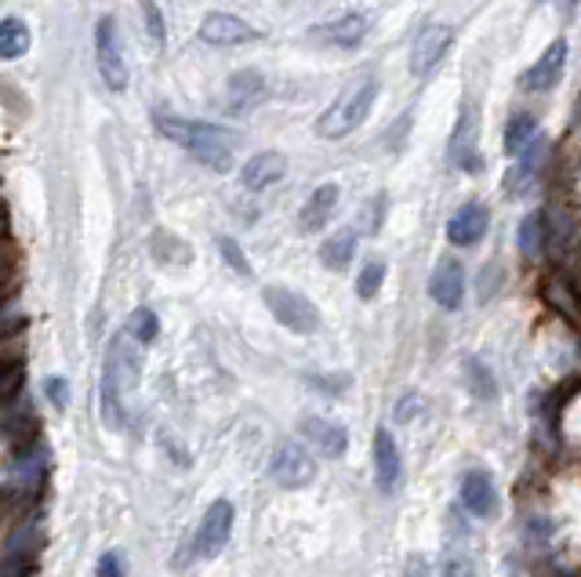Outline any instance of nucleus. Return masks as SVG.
<instances>
[{"label":"nucleus","mask_w":581,"mask_h":577,"mask_svg":"<svg viewBox=\"0 0 581 577\" xmlns=\"http://www.w3.org/2000/svg\"><path fill=\"white\" fill-rule=\"evenodd\" d=\"M153 124H156V131L164 134V139L186 145V150L197 156L200 164H208L211 171H229V167H233V150L240 145L237 131L218 128V124H197V120L164 117V113H156Z\"/></svg>","instance_id":"obj_1"},{"label":"nucleus","mask_w":581,"mask_h":577,"mask_svg":"<svg viewBox=\"0 0 581 577\" xmlns=\"http://www.w3.org/2000/svg\"><path fill=\"white\" fill-rule=\"evenodd\" d=\"M139 352V341L128 335H117L113 346H109L106 356V374H102V403H106V422L109 425H124V389L131 382H139V371H142V356Z\"/></svg>","instance_id":"obj_2"},{"label":"nucleus","mask_w":581,"mask_h":577,"mask_svg":"<svg viewBox=\"0 0 581 577\" xmlns=\"http://www.w3.org/2000/svg\"><path fill=\"white\" fill-rule=\"evenodd\" d=\"M374 95H379V80L368 77V80H360L353 84L349 91H342V98L327 109V113L317 120V134L320 139H346V134H353L363 120H368L371 113V106H374Z\"/></svg>","instance_id":"obj_3"},{"label":"nucleus","mask_w":581,"mask_h":577,"mask_svg":"<svg viewBox=\"0 0 581 577\" xmlns=\"http://www.w3.org/2000/svg\"><path fill=\"white\" fill-rule=\"evenodd\" d=\"M265 305H270V313L281 320L287 330H295V335H313V330L320 327V313L317 305L309 298H302L298 291H287V287H265L262 291Z\"/></svg>","instance_id":"obj_4"},{"label":"nucleus","mask_w":581,"mask_h":577,"mask_svg":"<svg viewBox=\"0 0 581 577\" xmlns=\"http://www.w3.org/2000/svg\"><path fill=\"white\" fill-rule=\"evenodd\" d=\"M95 58H99V73L109 91H124L128 88V63L120 52V33L113 15H102L95 26Z\"/></svg>","instance_id":"obj_5"},{"label":"nucleus","mask_w":581,"mask_h":577,"mask_svg":"<svg viewBox=\"0 0 581 577\" xmlns=\"http://www.w3.org/2000/svg\"><path fill=\"white\" fill-rule=\"evenodd\" d=\"M229 534H233V505H229L226 498H218L215 505L204 512L197 534H193V552H197L200 559H211L226 548Z\"/></svg>","instance_id":"obj_6"},{"label":"nucleus","mask_w":581,"mask_h":577,"mask_svg":"<svg viewBox=\"0 0 581 577\" xmlns=\"http://www.w3.org/2000/svg\"><path fill=\"white\" fill-rule=\"evenodd\" d=\"M447 164L458 167V171H476L483 167L480 161V120H476V109H462L458 117V128L451 134V145H447Z\"/></svg>","instance_id":"obj_7"},{"label":"nucleus","mask_w":581,"mask_h":577,"mask_svg":"<svg viewBox=\"0 0 581 577\" xmlns=\"http://www.w3.org/2000/svg\"><path fill=\"white\" fill-rule=\"evenodd\" d=\"M313 472H317L313 469V458L298 444H281L273 454V461H270L273 483L284 487V490H298V487L313 483Z\"/></svg>","instance_id":"obj_8"},{"label":"nucleus","mask_w":581,"mask_h":577,"mask_svg":"<svg viewBox=\"0 0 581 577\" xmlns=\"http://www.w3.org/2000/svg\"><path fill=\"white\" fill-rule=\"evenodd\" d=\"M451 41H454L451 26H426L421 30L415 47H410V73H415V77H429V73L443 63Z\"/></svg>","instance_id":"obj_9"},{"label":"nucleus","mask_w":581,"mask_h":577,"mask_svg":"<svg viewBox=\"0 0 581 577\" xmlns=\"http://www.w3.org/2000/svg\"><path fill=\"white\" fill-rule=\"evenodd\" d=\"M429 294L440 309H462L465 302V269L454 258H443L429 280Z\"/></svg>","instance_id":"obj_10"},{"label":"nucleus","mask_w":581,"mask_h":577,"mask_svg":"<svg viewBox=\"0 0 581 577\" xmlns=\"http://www.w3.org/2000/svg\"><path fill=\"white\" fill-rule=\"evenodd\" d=\"M200 41H204V44H215V47L251 44V41H259V30H254L251 22L237 19V15H222V11H215V15L204 19Z\"/></svg>","instance_id":"obj_11"},{"label":"nucleus","mask_w":581,"mask_h":577,"mask_svg":"<svg viewBox=\"0 0 581 577\" xmlns=\"http://www.w3.org/2000/svg\"><path fill=\"white\" fill-rule=\"evenodd\" d=\"M298 433L302 439L320 454V458H342L346 447H349V433L342 425H335V422H327V417H306V422L298 425Z\"/></svg>","instance_id":"obj_12"},{"label":"nucleus","mask_w":581,"mask_h":577,"mask_svg":"<svg viewBox=\"0 0 581 577\" xmlns=\"http://www.w3.org/2000/svg\"><path fill=\"white\" fill-rule=\"evenodd\" d=\"M265 98V77L262 73H254V69H244V73H233V77L226 80V98H222V106H226V113H248V109H254Z\"/></svg>","instance_id":"obj_13"},{"label":"nucleus","mask_w":581,"mask_h":577,"mask_svg":"<svg viewBox=\"0 0 581 577\" xmlns=\"http://www.w3.org/2000/svg\"><path fill=\"white\" fill-rule=\"evenodd\" d=\"M563 66H567V41H563V36H556V41L545 47V55L538 58V63L524 73V88L527 91L556 88V80L563 77Z\"/></svg>","instance_id":"obj_14"},{"label":"nucleus","mask_w":581,"mask_h":577,"mask_svg":"<svg viewBox=\"0 0 581 577\" xmlns=\"http://www.w3.org/2000/svg\"><path fill=\"white\" fill-rule=\"evenodd\" d=\"M462 505L469 515H476V520H491L494 512H498V487L487 472H465L462 476Z\"/></svg>","instance_id":"obj_15"},{"label":"nucleus","mask_w":581,"mask_h":577,"mask_svg":"<svg viewBox=\"0 0 581 577\" xmlns=\"http://www.w3.org/2000/svg\"><path fill=\"white\" fill-rule=\"evenodd\" d=\"M399 476H404V465H399V450L390 428H379L374 433V480H379L382 494H393L399 487Z\"/></svg>","instance_id":"obj_16"},{"label":"nucleus","mask_w":581,"mask_h":577,"mask_svg":"<svg viewBox=\"0 0 581 577\" xmlns=\"http://www.w3.org/2000/svg\"><path fill=\"white\" fill-rule=\"evenodd\" d=\"M487 207L483 204H465L462 211H458L451 222H447V240L454 243V248H469V243H480L483 232H487Z\"/></svg>","instance_id":"obj_17"},{"label":"nucleus","mask_w":581,"mask_h":577,"mask_svg":"<svg viewBox=\"0 0 581 577\" xmlns=\"http://www.w3.org/2000/svg\"><path fill=\"white\" fill-rule=\"evenodd\" d=\"M287 171V161L281 153L265 150V153H254L251 161L244 164V171H240V182H244V189L259 193V189H270L273 182H281Z\"/></svg>","instance_id":"obj_18"},{"label":"nucleus","mask_w":581,"mask_h":577,"mask_svg":"<svg viewBox=\"0 0 581 577\" xmlns=\"http://www.w3.org/2000/svg\"><path fill=\"white\" fill-rule=\"evenodd\" d=\"M313 36H317L320 44H331V47H360L363 36H368V19L363 15H342L335 22H324V26L313 30Z\"/></svg>","instance_id":"obj_19"},{"label":"nucleus","mask_w":581,"mask_h":577,"mask_svg":"<svg viewBox=\"0 0 581 577\" xmlns=\"http://www.w3.org/2000/svg\"><path fill=\"white\" fill-rule=\"evenodd\" d=\"M335 207H338V186H331V182H327V186L313 189V196H309L306 207H302V215H298V226L306 229V232L324 229L327 222H331Z\"/></svg>","instance_id":"obj_20"},{"label":"nucleus","mask_w":581,"mask_h":577,"mask_svg":"<svg viewBox=\"0 0 581 577\" xmlns=\"http://www.w3.org/2000/svg\"><path fill=\"white\" fill-rule=\"evenodd\" d=\"M353 254H357V232L353 229H342V232H335V237L324 240L320 262L327 269H335V273H342V269L353 262Z\"/></svg>","instance_id":"obj_21"},{"label":"nucleus","mask_w":581,"mask_h":577,"mask_svg":"<svg viewBox=\"0 0 581 577\" xmlns=\"http://www.w3.org/2000/svg\"><path fill=\"white\" fill-rule=\"evenodd\" d=\"M535 139H538V120L530 113H516L513 120H508V128H505V153L508 156L527 153V145Z\"/></svg>","instance_id":"obj_22"},{"label":"nucleus","mask_w":581,"mask_h":577,"mask_svg":"<svg viewBox=\"0 0 581 577\" xmlns=\"http://www.w3.org/2000/svg\"><path fill=\"white\" fill-rule=\"evenodd\" d=\"M30 52V30L22 19H0V58H19Z\"/></svg>","instance_id":"obj_23"},{"label":"nucleus","mask_w":581,"mask_h":577,"mask_svg":"<svg viewBox=\"0 0 581 577\" xmlns=\"http://www.w3.org/2000/svg\"><path fill=\"white\" fill-rule=\"evenodd\" d=\"M541 243H545V229H541V215L530 211L524 222H519V251L524 254H541Z\"/></svg>","instance_id":"obj_24"},{"label":"nucleus","mask_w":581,"mask_h":577,"mask_svg":"<svg viewBox=\"0 0 581 577\" xmlns=\"http://www.w3.org/2000/svg\"><path fill=\"white\" fill-rule=\"evenodd\" d=\"M465 371H469V389H472V396H480V400H494V396H498V385H494V374H491L480 360H469V363H465Z\"/></svg>","instance_id":"obj_25"},{"label":"nucleus","mask_w":581,"mask_h":577,"mask_svg":"<svg viewBox=\"0 0 581 577\" xmlns=\"http://www.w3.org/2000/svg\"><path fill=\"white\" fill-rule=\"evenodd\" d=\"M156 330H161V324H156V313L153 309H135L128 320V335L139 341V346H145V341L156 338Z\"/></svg>","instance_id":"obj_26"},{"label":"nucleus","mask_w":581,"mask_h":577,"mask_svg":"<svg viewBox=\"0 0 581 577\" xmlns=\"http://www.w3.org/2000/svg\"><path fill=\"white\" fill-rule=\"evenodd\" d=\"M382 284H385V262H368L363 265V273L357 276V294L363 302H371L374 294L382 291Z\"/></svg>","instance_id":"obj_27"},{"label":"nucleus","mask_w":581,"mask_h":577,"mask_svg":"<svg viewBox=\"0 0 581 577\" xmlns=\"http://www.w3.org/2000/svg\"><path fill=\"white\" fill-rule=\"evenodd\" d=\"M215 243H218V254L226 258V265L233 269L237 276H248V273H251L248 258H244V251H240V243H237L233 237H218Z\"/></svg>","instance_id":"obj_28"},{"label":"nucleus","mask_w":581,"mask_h":577,"mask_svg":"<svg viewBox=\"0 0 581 577\" xmlns=\"http://www.w3.org/2000/svg\"><path fill=\"white\" fill-rule=\"evenodd\" d=\"M22 389V363H0V403Z\"/></svg>","instance_id":"obj_29"},{"label":"nucleus","mask_w":581,"mask_h":577,"mask_svg":"<svg viewBox=\"0 0 581 577\" xmlns=\"http://www.w3.org/2000/svg\"><path fill=\"white\" fill-rule=\"evenodd\" d=\"M142 15H145V30H150L153 44H164V22H161V11H156V0H142Z\"/></svg>","instance_id":"obj_30"},{"label":"nucleus","mask_w":581,"mask_h":577,"mask_svg":"<svg viewBox=\"0 0 581 577\" xmlns=\"http://www.w3.org/2000/svg\"><path fill=\"white\" fill-rule=\"evenodd\" d=\"M47 400H52L58 411H66V407H69V389H66V378H47Z\"/></svg>","instance_id":"obj_31"},{"label":"nucleus","mask_w":581,"mask_h":577,"mask_svg":"<svg viewBox=\"0 0 581 577\" xmlns=\"http://www.w3.org/2000/svg\"><path fill=\"white\" fill-rule=\"evenodd\" d=\"M418 407H421L418 396H407L404 403H396V422H410V417L418 414Z\"/></svg>","instance_id":"obj_32"},{"label":"nucleus","mask_w":581,"mask_h":577,"mask_svg":"<svg viewBox=\"0 0 581 577\" xmlns=\"http://www.w3.org/2000/svg\"><path fill=\"white\" fill-rule=\"evenodd\" d=\"M99 574H102V577H106V574H124V567H120V559H117V552H109V556H102Z\"/></svg>","instance_id":"obj_33"},{"label":"nucleus","mask_w":581,"mask_h":577,"mask_svg":"<svg viewBox=\"0 0 581 577\" xmlns=\"http://www.w3.org/2000/svg\"><path fill=\"white\" fill-rule=\"evenodd\" d=\"M4 237H8V211L0 207V240H4Z\"/></svg>","instance_id":"obj_34"}]
</instances>
